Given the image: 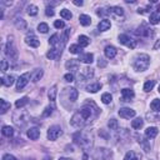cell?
I'll return each mask as SVG.
<instances>
[{"label": "cell", "mask_w": 160, "mask_h": 160, "mask_svg": "<svg viewBox=\"0 0 160 160\" xmlns=\"http://www.w3.org/2000/svg\"><path fill=\"white\" fill-rule=\"evenodd\" d=\"M150 64V56L148 54H140L136 56L135 61H134V69L135 71H145L149 68Z\"/></svg>", "instance_id": "1"}, {"label": "cell", "mask_w": 160, "mask_h": 160, "mask_svg": "<svg viewBox=\"0 0 160 160\" xmlns=\"http://www.w3.org/2000/svg\"><path fill=\"white\" fill-rule=\"evenodd\" d=\"M73 139H74V143H76L78 145H80V146H82V148H84V149H88L89 146L91 145V140L89 139V136H86L85 134H83L82 131L75 133L74 136H73Z\"/></svg>", "instance_id": "2"}, {"label": "cell", "mask_w": 160, "mask_h": 160, "mask_svg": "<svg viewBox=\"0 0 160 160\" xmlns=\"http://www.w3.org/2000/svg\"><path fill=\"white\" fill-rule=\"evenodd\" d=\"M13 120H14V123L18 126L23 128L26 123L29 122V115L26 114L25 111H23V110H19V111H16L14 115H13Z\"/></svg>", "instance_id": "3"}, {"label": "cell", "mask_w": 160, "mask_h": 160, "mask_svg": "<svg viewBox=\"0 0 160 160\" xmlns=\"http://www.w3.org/2000/svg\"><path fill=\"white\" fill-rule=\"evenodd\" d=\"M5 54L11 60L18 59V51H16V48L14 45V42H13V38H9V40H8L6 46H5Z\"/></svg>", "instance_id": "4"}, {"label": "cell", "mask_w": 160, "mask_h": 160, "mask_svg": "<svg viewBox=\"0 0 160 160\" xmlns=\"http://www.w3.org/2000/svg\"><path fill=\"white\" fill-rule=\"evenodd\" d=\"M61 134H63L61 128L58 126V125H53V126H50L49 130H48V139L51 140V141H54V140H56Z\"/></svg>", "instance_id": "5"}, {"label": "cell", "mask_w": 160, "mask_h": 160, "mask_svg": "<svg viewBox=\"0 0 160 160\" xmlns=\"http://www.w3.org/2000/svg\"><path fill=\"white\" fill-rule=\"evenodd\" d=\"M70 124L74 126V128H83L85 124H86V120L82 116V114H80L79 111L75 113L70 120Z\"/></svg>", "instance_id": "6"}, {"label": "cell", "mask_w": 160, "mask_h": 160, "mask_svg": "<svg viewBox=\"0 0 160 160\" xmlns=\"http://www.w3.org/2000/svg\"><path fill=\"white\" fill-rule=\"evenodd\" d=\"M30 78H31V74H29V73H25V74L20 75L19 79L16 80V90H18V91H21V90L26 86V84L29 83Z\"/></svg>", "instance_id": "7"}, {"label": "cell", "mask_w": 160, "mask_h": 160, "mask_svg": "<svg viewBox=\"0 0 160 160\" xmlns=\"http://www.w3.org/2000/svg\"><path fill=\"white\" fill-rule=\"evenodd\" d=\"M119 43H120V44L126 45V46L130 48V49H134V48L136 46V40L131 39V38H130L129 35H126V34L119 35Z\"/></svg>", "instance_id": "8"}, {"label": "cell", "mask_w": 160, "mask_h": 160, "mask_svg": "<svg viewBox=\"0 0 160 160\" xmlns=\"http://www.w3.org/2000/svg\"><path fill=\"white\" fill-rule=\"evenodd\" d=\"M25 43L28 44L30 48H38L40 45V42H39V39L35 36V34L33 31H29L28 34H26L25 36Z\"/></svg>", "instance_id": "9"}, {"label": "cell", "mask_w": 160, "mask_h": 160, "mask_svg": "<svg viewBox=\"0 0 160 160\" xmlns=\"http://www.w3.org/2000/svg\"><path fill=\"white\" fill-rule=\"evenodd\" d=\"M119 115L123 119H131L135 116V110L130 108H120L119 109Z\"/></svg>", "instance_id": "10"}, {"label": "cell", "mask_w": 160, "mask_h": 160, "mask_svg": "<svg viewBox=\"0 0 160 160\" xmlns=\"http://www.w3.org/2000/svg\"><path fill=\"white\" fill-rule=\"evenodd\" d=\"M122 96H123V101H131L133 99H134L135 94L131 89H123L122 90Z\"/></svg>", "instance_id": "11"}, {"label": "cell", "mask_w": 160, "mask_h": 160, "mask_svg": "<svg viewBox=\"0 0 160 160\" xmlns=\"http://www.w3.org/2000/svg\"><path fill=\"white\" fill-rule=\"evenodd\" d=\"M104 53H105V56L108 59H113L116 55V48L113 46V45H108V46H105Z\"/></svg>", "instance_id": "12"}, {"label": "cell", "mask_w": 160, "mask_h": 160, "mask_svg": "<svg viewBox=\"0 0 160 160\" xmlns=\"http://www.w3.org/2000/svg\"><path fill=\"white\" fill-rule=\"evenodd\" d=\"M60 55H61V50L59 48H56V46L50 49L48 51V54H46V56L49 59H58V58H60Z\"/></svg>", "instance_id": "13"}, {"label": "cell", "mask_w": 160, "mask_h": 160, "mask_svg": "<svg viewBox=\"0 0 160 160\" xmlns=\"http://www.w3.org/2000/svg\"><path fill=\"white\" fill-rule=\"evenodd\" d=\"M65 66H66V69H68V70L75 71V70H78V69H79V61H78L76 59H70V60L66 61Z\"/></svg>", "instance_id": "14"}, {"label": "cell", "mask_w": 160, "mask_h": 160, "mask_svg": "<svg viewBox=\"0 0 160 160\" xmlns=\"http://www.w3.org/2000/svg\"><path fill=\"white\" fill-rule=\"evenodd\" d=\"M138 143L141 145V148H143V150H144L145 153H149V151H150L151 146H150L149 141L146 140L145 138H143V136H139V138H138Z\"/></svg>", "instance_id": "15"}, {"label": "cell", "mask_w": 160, "mask_h": 160, "mask_svg": "<svg viewBox=\"0 0 160 160\" xmlns=\"http://www.w3.org/2000/svg\"><path fill=\"white\" fill-rule=\"evenodd\" d=\"M104 154H111V151H109L108 149H104V148L98 149L96 153H95V155H94V158H95L96 160H106L108 158L104 156Z\"/></svg>", "instance_id": "16"}, {"label": "cell", "mask_w": 160, "mask_h": 160, "mask_svg": "<svg viewBox=\"0 0 160 160\" xmlns=\"http://www.w3.org/2000/svg\"><path fill=\"white\" fill-rule=\"evenodd\" d=\"M65 90H66V93H68V99L74 103L78 99V95H79L78 90L75 88H68V89H65Z\"/></svg>", "instance_id": "17"}, {"label": "cell", "mask_w": 160, "mask_h": 160, "mask_svg": "<svg viewBox=\"0 0 160 160\" xmlns=\"http://www.w3.org/2000/svg\"><path fill=\"white\" fill-rule=\"evenodd\" d=\"M158 133H159L158 128H155V126H150V128H148V129L145 130V136L148 138V139H154V138L158 135Z\"/></svg>", "instance_id": "18"}, {"label": "cell", "mask_w": 160, "mask_h": 160, "mask_svg": "<svg viewBox=\"0 0 160 160\" xmlns=\"http://www.w3.org/2000/svg\"><path fill=\"white\" fill-rule=\"evenodd\" d=\"M110 26H111L110 20H108V19H103V20L99 23V25H98V29H99L100 31H106V30H109V29H110Z\"/></svg>", "instance_id": "19"}, {"label": "cell", "mask_w": 160, "mask_h": 160, "mask_svg": "<svg viewBox=\"0 0 160 160\" xmlns=\"http://www.w3.org/2000/svg\"><path fill=\"white\" fill-rule=\"evenodd\" d=\"M28 136L31 139V140H38L39 136H40V130L38 128H31L28 130Z\"/></svg>", "instance_id": "20"}, {"label": "cell", "mask_w": 160, "mask_h": 160, "mask_svg": "<svg viewBox=\"0 0 160 160\" xmlns=\"http://www.w3.org/2000/svg\"><path fill=\"white\" fill-rule=\"evenodd\" d=\"M79 60L85 63V64H91L93 61H94V55H93L91 53H85V54H83L82 56H80Z\"/></svg>", "instance_id": "21"}, {"label": "cell", "mask_w": 160, "mask_h": 160, "mask_svg": "<svg viewBox=\"0 0 160 160\" xmlns=\"http://www.w3.org/2000/svg\"><path fill=\"white\" fill-rule=\"evenodd\" d=\"M15 82V78L13 75H6L4 78H2V84L5 85V86H11Z\"/></svg>", "instance_id": "22"}, {"label": "cell", "mask_w": 160, "mask_h": 160, "mask_svg": "<svg viewBox=\"0 0 160 160\" xmlns=\"http://www.w3.org/2000/svg\"><path fill=\"white\" fill-rule=\"evenodd\" d=\"M43 74H44V73H43V70H42V69H35V70H34V73L31 74V82H33V83L39 82V80L43 78Z\"/></svg>", "instance_id": "23"}, {"label": "cell", "mask_w": 160, "mask_h": 160, "mask_svg": "<svg viewBox=\"0 0 160 160\" xmlns=\"http://www.w3.org/2000/svg\"><path fill=\"white\" fill-rule=\"evenodd\" d=\"M100 89H101L100 83H91L86 86V91H89V93H98Z\"/></svg>", "instance_id": "24"}, {"label": "cell", "mask_w": 160, "mask_h": 160, "mask_svg": "<svg viewBox=\"0 0 160 160\" xmlns=\"http://www.w3.org/2000/svg\"><path fill=\"white\" fill-rule=\"evenodd\" d=\"M79 21L83 26H89L91 24V18L89 15H86V14H82L79 16Z\"/></svg>", "instance_id": "25"}, {"label": "cell", "mask_w": 160, "mask_h": 160, "mask_svg": "<svg viewBox=\"0 0 160 160\" xmlns=\"http://www.w3.org/2000/svg\"><path fill=\"white\" fill-rule=\"evenodd\" d=\"M109 11H110V14H114L116 16H123L124 15V9L120 8V6H111V8H109Z\"/></svg>", "instance_id": "26"}, {"label": "cell", "mask_w": 160, "mask_h": 160, "mask_svg": "<svg viewBox=\"0 0 160 160\" xmlns=\"http://www.w3.org/2000/svg\"><path fill=\"white\" fill-rule=\"evenodd\" d=\"M78 43L82 48H85V46H88L90 44V39L88 36H85V35H80L79 39H78Z\"/></svg>", "instance_id": "27"}, {"label": "cell", "mask_w": 160, "mask_h": 160, "mask_svg": "<svg viewBox=\"0 0 160 160\" xmlns=\"http://www.w3.org/2000/svg\"><path fill=\"white\" fill-rule=\"evenodd\" d=\"M82 76L84 79H90L94 76V69H91V68H84L82 70Z\"/></svg>", "instance_id": "28"}, {"label": "cell", "mask_w": 160, "mask_h": 160, "mask_svg": "<svg viewBox=\"0 0 160 160\" xmlns=\"http://www.w3.org/2000/svg\"><path fill=\"white\" fill-rule=\"evenodd\" d=\"M14 24H15V26L19 29V30H25L26 29V21L24 20V19H21V18H19V19H16L15 21H14Z\"/></svg>", "instance_id": "29"}, {"label": "cell", "mask_w": 160, "mask_h": 160, "mask_svg": "<svg viewBox=\"0 0 160 160\" xmlns=\"http://www.w3.org/2000/svg\"><path fill=\"white\" fill-rule=\"evenodd\" d=\"M2 133H3V135H4V136H8V138H10V136H13V135H14V129H13L11 126H8V125H5V126H3V130H2Z\"/></svg>", "instance_id": "30"}, {"label": "cell", "mask_w": 160, "mask_h": 160, "mask_svg": "<svg viewBox=\"0 0 160 160\" xmlns=\"http://www.w3.org/2000/svg\"><path fill=\"white\" fill-rule=\"evenodd\" d=\"M143 124H144V120L141 119V118H136V119H134L131 122V126H133V129H140L141 126H143Z\"/></svg>", "instance_id": "31"}, {"label": "cell", "mask_w": 160, "mask_h": 160, "mask_svg": "<svg viewBox=\"0 0 160 160\" xmlns=\"http://www.w3.org/2000/svg\"><path fill=\"white\" fill-rule=\"evenodd\" d=\"M124 160H140V155L136 154L135 151H128Z\"/></svg>", "instance_id": "32"}, {"label": "cell", "mask_w": 160, "mask_h": 160, "mask_svg": "<svg viewBox=\"0 0 160 160\" xmlns=\"http://www.w3.org/2000/svg\"><path fill=\"white\" fill-rule=\"evenodd\" d=\"M0 104H2V109H0V113H2V114H5L10 109V106H11L10 103H8L4 99H0Z\"/></svg>", "instance_id": "33"}, {"label": "cell", "mask_w": 160, "mask_h": 160, "mask_svg": "<svg viewBox=\"0 0 160 160\" xmlns=\"http://www.w3.org/2000/svg\"><path fill=\"white\" fill-rule=\"evenodd\" d=\"M60 16H61L64 20H70V19L73 18V14L70 13V10L63 9V10H60Z\"/></svg>", "instance_id": "34"}, {"label": "cell", "mask_w": 160, "mask_h": 160, "mask_svg": "<svg viewBox=\"0 0 160 160\" xmlns=\"http://www.w3.org/2000/svg\"><path fill=\"white\" fill-rule=\"evenodd\" d=\"M56 86L54 85V86H51L50 88V90L48 91V96H49V100H51V101H54L55 100V98H56Z\"/></svg>", "instance_id": "35"}, {"label": "cell", "mask_w": 160, "mask_h": 160, "mask_svg": "<svg viewBox=\"0 0 160 160\" xmlns=\"http://www.w3.org/2000/svg\"><path fill=\"white\" fill-rule=\"evenodd\" d=\"M150 108L151 110H154L155 113H159L160 111V100L159 99H154L150 104Z\"/></svg>", "instance_id": "36"}, {"label": "cell", "mask_w": 160, "mask_h": 160, "mask_svg": "<svg viewBox=\"0 0 160 160\" xmlns=\"http://www.w3.org/2000/svg\"><path fill=\"white\" fill-rule=\"evenodd\" d=\"M111 100H113V96H111L110 93H104V94L101 95V101L104 104H110Z\"/></svg>", "instance_id": "37"}, {"label": "cell", "mask_w": 160, "mask_h": 160, "mask_svg": "<svg viewBox=\"0 0 160 160\" xmlns=\"http://www.w3.org/2000/svg\"><path fill=\"white\" fill-rule=\"evenodd\" d=\"M28 101H29V99L28 98H21V99H19V100H16V103H15V106L18 109H21L23 106H25L26 104H28Z\"/></svg>", "instance_id": "38"}, {"label": "cell", "mask_w": 160, "mask_h": 160, "mask_svg": "<svg viewBox=\"0 0 160 160\" xmlns=\"http://www.w3.org/2000/svg\"><path fill=\"white\" fill-rule=\"evenodd\" d=\"M154 85H155V82H154V80H149V82H146V83L144 84V91H145V93L151 91L153 88H154Z\"/></svg>", "instance_id": "39"}, {"label": "cell", "mask_w": 160, "mask_h": 160, "mask_svg": "<svg viewBox=\"0 0 160 160\" xmlns=\"http://www.w3.org/2000/svg\"><path fill=\"white\" fill-rule=\"evenodd\" d=\"M59 43H60V42H59V35H58V34H54V35H53V36L49 39V44H50L51 46H54V48H55Z\"/></svg>", "instance_id": "40"}, {"label": "cell", "mask_w": 160, "mask_h": 160, "mask_svg": "<svg viewBox=\"0 0 160 160\" xmlns=\"http://www.w3.org/2000/svg\"><path fill=\"white\" fill-rule=\"evenodd\" d=\"M69 51L71 53V54H80V53H82V46H80L79 44L70 45V49H69Z\"/></svg>", "instance_id": "41"}, {"label": "cell", "mask_w": 160, "mask_h": 160, "mask_svg": "<svg viewBox=\"0 0 160 160\" xmlns=\"http://www.w3.org/2000/svg\"><path fill=\"white\" fill-rule=\"evenodd\" d=\"M159 21H160V15L158 14V13H153V14H150V24L156 25V24H159Z\"/></svg>", "instance_id": "42"}, {"label": "cell", "mask_w": 160, "mask_h": 160, "mask_svg": "<svg viewBox=\"0 0 160 160\" xmlns=\"http://www.w3.org/2000/svg\"><path fill=\"white\" fill-rule=\"evenodd\" d=\"M26 10H28V14L30 16H35L38 14V6H35V5H29L26 8Z\"/></svg>", "instance_id": "43"}, {"label": "cell", "mask_w": 160, "mask_h": 160, "mask_svg": "<svg viewBox=\"0 0 160 160\" xmlns=\"http://www.w3.org/2000/svg\"><path fill=\"white\" fill-rule=\"evenodd\" d=\"M48 30H49L48 24H45V23H40V24L38 25V31H39V33L45 34V33H48Z\"/></svg>", "instance_id": "44"}, {"label": "cell", "mask_w": 160, "mask_h": 160, "mask_svg": "<svg viewBox=\"0 0 160 160\" xmlns=\"http://www.w3.org/2000/svg\"><path fill=\"white\" fill-rule=\"evenodd\" d=\"M108 126H109V129L110 130H116L118 129V126H119V124H118V120L116 119H110L109 120V123H108Z\"/></svg>", "instance_id": "45"}, {"label": "cell", "mask_w": 160, "mask_h": 160, "mask_svg": "<svg viewBox=\"0 0 160 160\" xmlns=\"http://www.w3.org/2000/svg\"><path fill=\"white\" fill-rule=\"evenodd\" d=\"M96 14H98L99 16H106V15H109V14H110L109 8H108V9H99V10L96 11Z\"/></svg>", "instance_id": "46"}, {"label": "cell", "mask_w": 160, "mask_h": 160, "mask_svg": "<svg viewBox=\"0 0 160 160\" xmlns=\"http://www.w3.org/2000/svg\"><path fill=\"white\" fill-rule=\"evenodd\" d=\"M53 110H54V106H46L45 108V110H44V113H43V116H50L51 115V113H53Z\"/></svg>", "instance_id": "47"}, {"label": "cell", "mask_w": 160, "mask_h": 160, "mask_svg": "<svg viewBox=\"0 0 160 160\" xmlns=\"http://www.w3.org/2000/svg\"><path fill=\"white\" fill-rule=\"evenodd\" d=\"M64 80H65V82H68V83H73V82H74V75H73L71 73L65 74V75H64Z\"/></svg>", "instance_id": "48"}, {"label": "cell", "mask_w": 160, "mask_h": 160, "mask_svg": "<svg viewBox=\"0 0 160 160\" xmlns=\"http://www.w3.org/2000/svg\"><path fill=\"white\" fill-rule=\"evenodd\" d=\"M54 26H55L56 29H63L64 26H65V23L63 20H55L54 21Z\"/></svg>", "instance_id": "49"}, {"label": "cell", "mask_w": 160, "mask_h": 160, "mask_svg": "<svg viewBox=\"0 0 160 160\" xmlns=\"http://www.w3.org/2000/svg\"><path fill=\"white\" fill-rule=\"evenodd\" d=\"M8 66H9L8 61H6L5 59H3V60H2V71H3V73H5V71L8 70Z\"/></svg>", "instance_id": "50"}, {"label": "cell", "mask_w": 160, "mask_h": 160, "mask_svg": "<svg viewBox=\"0 0 160 160\" xmlns=\"http://www.w3.org/2000/svg\"><path fill=\"white\" fill-rule=\"evenodd\" d=\"M45 14H46L48 16H53V15H54V9H53L51 6H48L46 10H45Z\"/></svg>", "instance_id": "51"}, {"label": "cell", "mask_w": 160, "mask_h": 160, "mask_svg": "<svg viewBox=\"0 0 160 160\" xmlns=\"http://www.w3.org/2000/svg\"><path fill=\"white\" fill-rule=\"evenodd\" d=\"M98 66H99V68H105V66H106V60H104L103 58H99Z\"/></svg>", "instance_id": "52"}, {"label": "cell", "mask_w": 160, "mask_h": 160, "mask_svg": "<svg viewBox=\"0 0 160 160\" xmlns=\"http://www.w3.org/2000/svg\"><path fill=\"white\" fill-rule=\"evenodd\" d=\"M3 160H16V158L14 155H11V154H5L3 156Z\"/></svg>", "instance_id": "53"}, {"label": "cell", "mask_w": 160, "mask_h": 160, "mask_svg": "<svg viewBox=\"0 0 160 160\" xmlns=\"http://www.w3.org/2000/svg\"><path fill=\"white\" fill-rule=\"evenodd\" d=\"M73 4H74V5H76V6H82L84 3L82 2V0H74V2H73Z\"/></svg>", "instance_id": "54"}, {"label": "cell", "mask_w": 160, "mask_h": 160, "mask_svg": "<svg viewBox=\"0 0 160 160\" xmlns=\"http://www.w3.org/2000/svg\"><path fill=\"white\" fill-rule=\"evenodd\" d=\"M125 3H128V4H130V3H131V4H134V3H135V0H125Z\"/></svg>", "instance_id": "55"}, {"label": "cell", "mask_w": 160, "mask_h": 160, "mask_svg": "<svg viewBox=\"0 0 160 160\" xmlns=\"http://www.w3.org/2000/svg\"><path fill=\"white\" fill-rule=\"evenodd\" d=\"M43 160H53V159H51V158H50V156H45V158H44V159H43Z\"/></svg>", "instance_id": "56"}, {"label": "cell", "mask_w": 160, "mask_h": 160, "mask_svg": "<svg viewBox=\"0 0 160 160\" xmlns=\"http://www.w3.org/2000/svg\"><path fill=\"white\" fill-rule=\"evenodd\" d=\"M59 160H69V159H66V158H60Z\"/></svg>", "instance_id": "57"}, {"label": "cell", "mask_w": 160, "mask_h": 160, "mask_svg": "<svg viewBox=\"0 0 160 160\" xmlns=\"http://www.w3.org/2000/svg\"><path fill=\"white\" fill-rule=\"evenodd\" d=\"M159 93H160V85H159Z\"/></svg>", "instance_id": "58"}, {"label": "cell", "mask_w": 160, "mask_h": 160, "mask_svg": "<svg viewBox=\"0 0 160 160\" xmlns=\"http://www.w3.org/2000/svg\"><path fill=\"white\" fill-rule=\"evenodd\" d=\"M29 160H33V159H29Z\"/></svg>", "instance_id": "59"}]
</instances>
